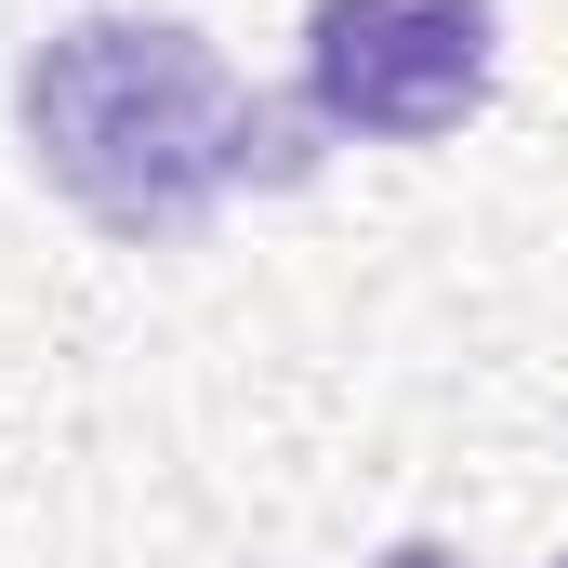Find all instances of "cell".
Listing matches in <instances>:
<instances>
[{
    "instance_id": "1",
    "label": "cell",
    "mask_w": 568,
    "mask_h": 568,
    "mask_svg": "<svg viewBox=\"0 0 568 568\" xmlns=\"http://www.w3.org/2000/svg\"><path fill=\"white\" fill-rule=\"evenodd\" d=\"M13 120H27V159L40 185L120 239V252H172L199 239L252 172H278V106L172 13H67L27 80H13Z\"/></svg>"
},
{
    "instance_id": "2",
    "label": "cell",
    "mask_w": 568,
    "mask_h": 568,
    "mask_svg": "<svg viewBox=\"0 0 568 568\" xmlns=\"http://www.w3.org/2000/svg\"><path fill=\"white\" fill-rule=\"evenodd\" d=\"M503 80V0H317L304 106L357 145H436Z\"/></svg>"
},
{
    "instance_id": "3",
    "label": "cell",
    "mask_w": 568,
    "mask_h": 568,
    "mask_svg": "<svg viewBox=\"0 0 568 568\" xmlns=\"http://www.w3.org/2000/svg\"><path fill=\"white\" fill-rule=\"evenodd\" d=\"M542 568H568V556H542Z\"/></svg>"
}]
</instances>
